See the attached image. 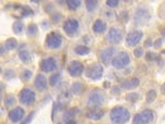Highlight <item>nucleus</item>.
Returning <instances> with one entry per match:
<instances>
[{
    "mask_svg": "<svg viewBox=\"0 0 165 124\" xmlns=\"http://www.w3.org/2000/svg\"><path fill=\"white\" fill-rule=\"evenodd\" d=\"M106 100V95L105 92L100 89H94L92 92L89 93L88 97V104L89 105H94V107H97V105L102 104Z\"/></svg>",
    "mask_w": 165,
    "mask_h": 124,
    "instance_id": "obj_3",
    "label": "nucleus"
},
{
    "mask_svg": "<svg viewBox=\"0 0 165 124\" xmlns=\"http://www.w3.org/2000/svg\"><path fill=\"white\" fill-rule=\"evenodd\" d=\"M64 31L66 32V34L68 35H73L75 34L77 31H78V28H79V23L76 19L74 18H70L67 19L65 22H64Z\"/></svg>",
    "mask_w": 165,
    "mask_h": 124,
    "instance_id": "obj_8",
    "label": "nucleus"
},
{
    "mask_svg": "<svg viewBox=\"0 0 165 124\" xmlns=\"http://www.w3.org/2000/svg\"><path fill=\"white\" fill-rule=\"evenodd\" d=\"M40 68L43 73H51V71H54L56 69V61L54 58L48 57L44 58L43 61L40 64Z\"/></svg>",
    "mask_w": 165,
    "mask_h": 124,
    "instance_id": "obj_10",
    "label": "nucleus"
},
{
    "mask_svg": "<svg viewBox=\"0 0 165 124\" xmlns=\"http://www.w3.org/2000/svg\"><path fill=\"white\" fill-rule=\"evenodd\" d=\"M68 73H70V76L73 77H78L80 76L84 71V66H82V64L78 61H74L68 65Z\"/></svg>",
    "mask_w": 165,
    "mask_h": 124,
    "instance_id": "obj_12",
    "label": "nucleus"
},
{
    "mask_svg": "<svg viewBox=\"0 0 165 124\" xmlns=\"http://www.w3.org/2000/svg\"><path fill=\"white\" fill-rule=\"evenodd\" d=\"M19 100L21 103L26 105H31L34 103L35 101V92L30 88H26L23 89L19 95Z\"/></svg>",
    "mask_w": 165,
    "mask_h": 124,
    "instance_id": "obj_7",
    "label": "nucleus"
},
{
    "mask_svg": "<svg viewBox=\"0 0 165 124\" xmlns=\"http://www.w3.org/2000/svg\"><path fill=\"white\" fill-rule=\"evenodd\" d=\"M74 51H75V53H76L77 55H87L89 53V51H90V50H89V47L88 46H86V45H78V46H76V47H75V50H74Z\"/></svg>",
    "mask_w": 165,
    "mask_h": 124,
    "instance_id": "obj_19",
    "label": "nucleus"
},
{
    "mask_svg": "<svg viewBox=\"0 0 165 124\" xmlns=\"http://www.w3.org/2000/svg\"><path fill=\"white\" fill-rule=\"evenodd\" d=\"M102 114H104L102 111H92L90 113H87V118L92 119V120H99L102 118Z\"/></svg>",
    "mask_w": 165,
    "mask_h": 124,
    "instance_id": "obj_24",
    "label": "nucleus"
},
{
    "mask_svg": "<svg viewBox=\"0 0 165 124\" xmlns=\"http://www.w3.org/2000/svg\"><path fill=\"white\" fill-rule=\"evenodd\" d=\"M138 98H139V95H138V93H129V95H127V97H126V99L129 100V101H135V100H138Z\"/></svg>",
    "mask_w": 165,
    "mask_h": 124,
    "instance_id": "obj_33",
    "label": "nucleus"
},
{
    "mask_svg": "<svg viewBox=\"0 0 165 124\" xmlns=\"http://www.w3.org/2000/svg\"><path fill=\"white\" fill-rule=\"evenodd\" d=\"M31 76H32V71H31V70L26 69V70H23L22 74H21V79H22L23 81H28V80L31 78Z\"/></svg>",
    "mask_w": 165,
    "mask_h": 124,
    "instance_id": "obj_28",
    "label": "nucleus"
},
{
    "mask_svg": "<svg viewBox=\"0 0 165 124\" xmlns=\"http://www.w3.org/2000/svg\"><path fill=\"white\" fill-rule=\"evenodd\" d=\"M145 57H146V59L148 61H154V59H156L157 58V56H156L154 53H152V52H149V53H146V55H145Z\"/></svg>",
    "mask_w": 165,
    "mask_h": 124,
    "instance_id": "obj_34",
    "label": "nucleus"
},
{
    "mask_svg": "<svg viewBox=\"0 0 165 124\" xmlns=\"http://www.w3.org/2000/svg\"><path fill=\"white\" fill-rule=\"evenodd\" d=\"M74 114H75V113H74V111H73V110H70V111H67V112H65V114H64V120H65V121H67V122L72 121V120H70V119L73 118V116H74Z\"/></svg>",
    "mask_w": 165,
    "mask_h": 124,
    "instance_id": "obj_32",
    "label": "nucleus"
},
{
    "mask_svg": "<svg viewBox=\"0 0 165 124\" xmlns=\"http://www.w3.org/2000/svg\"><path fill=\"white\" fill-rule=\"evenodd\" d=\"M143 54H144V53H143V48L137 47L135 50H134V55H135L137 57H141V56H142Z\"/></svg>",
    "mask_w": 165,
    "mask_h": 124,
    "instance_id": "obj_35",
    "label": "nucleus"
},
{
    "mask_svg": "<svg viewBox=\"0 0 165 124\" xmlns=\"http://www.w3.org/2000/svg\"><path fill=\"white\" fill-rule=\"evenodd\" d=\"M143 36V33L139 30H134V31H131L130 33H128L127 35V44L128 46H135L137 44H139V42L141 41V38Z\"/></svg>",
    "mask_w": 165,
    "mask_h": 124,
    "instance_id": "obj_9",
    "label": "nucleus"
},
{
    "mask_svg": "<svg viewBox=\"0 0 165 124\" xmlns=\"http://www.w3.org/2000/svg\"><path fill=\"white\" fill-rule=\"evenodd\" d=\"M46 46L48 48H52V50H57L62 46V43H63V38L58 33H55V32H52L48 35L46 38Z\"/></svg>",
    "mask_w": 165,
    "mask_h": 124,
    "instance_id": "obj_6",
    "label": "nucleus"
},
{
    "mask_svg": "<svg viewBox=\"0 0 165 124\" xmlns=\"http://www.w3.org/2000/svg\"><path fill=\"white\" fill-rule=\"evenodd\" d=\"M33 115H34V112H32L31 114L29 115L28 118H26V120H24V121H23L21 124H29V123H30V122H31V120H32V119H33Z\"/></svg>",
    "mask_w": 165,
    "mask_h": 124,
    "instance_id": "obj_37",
    "label": "nucleus"
},
{
    "mask_svg": "<svg viewBox=\"0 0 165 124\" xmlns=\"http://www.w3.org/2000/svg\"><path fill=\"white\" fill-rule=\"evenodd\" d=\"M19 58L23 63L28 64L29 62L31 61V55H30V53L28 51H21L19 53Z\"/></svg>",
    "mask_w": 165,
    "mask_h": 124,
    "instance_id": "obj_21",
    "label": "nucleus"
},
{
    "mask_svg": "<svg viewBox=\"0 0 165 124\" xmlns=\"http://www.w3.org/2000/svg\"><path fill=\"white\" fill-rule=\"evenodd\" d=\"M34 86L35 88L40 91H43V90L46 89V87H48V81H46V78H45L43 75H40L39 74L36 78H35V81H34Z\"/></svg>",
    "mask_w": 165,
    "mask_h": 124,
    "instance_id": "obj_16",
    "label": "nucleus"
},
{
    "mask_svg": "<svg viewBox=\"0 0 165 124\" xmlns=\"http://www.w3.org/2000/svg\"><path fill=\"white\" fill-rule=\"evenodd\" d=\"M13 32L17 33V34H19L21 32L23 31V23L21 21H16V22L13 23Z\"/></svg>",
    "mask_w": 165,
    "mask_h": 124,
    "instance_id": "obj_25",
    "label": "nucleus"
},
{
    "mask_svg": "<svg viewBox=\"0 0 165 124\" xmlns=\"http://www.w3.org/2000/svg\"><path fill=\"white\" fill-rule=\"evenodd\" d=\"M121 40H122V31L117 26L111 28L107 34V41L110 43H119Z\"/></svg>",
    "mask_w": 165,
    "mask_h": 124,
    "instance_id": "obj_11",
    "label": "nucleus"
},
{
    "mask_svg": "<svg viewBox=\"0 0 165 124\" xmlns=\"http://www.w3.org/2000/svg\"><path fill=\"white\" fill-rule=\"evenodd\" d=\"M8 116H9V120L12 123H18V122H20L24 118V110L22 108H19V107L14 108L13 110H11L9 112Z\"/></svg>",
    "mask_w": 165,
    "mask_h": 124,
    "instance_id": "obj_14",
    "label": "nucleus"
},
{
    "mask_svg": "<svg viewBox=\"0 0 165 124\" xmlns=\"http://www.w3.org/2000/svg\"><path fill=\"white\" fill-rule=\"evenodd\" d=\"M145 45L146 46H151V45H152V41H151V40H146V42H145Z\"/></svg>",
    "mask_w": 165,
    "mask_h": 124,
    "instance_id": "obj_40",
    "label": "nucleus"
},
{
    "mask_svg": "<svg viewBox=\"0 0 165 124\" xmlns=\"http://www.w3.org/2000/svg\"><path fill=\"white\" fill-rule=\"evenodd\" d=\"M67 124H77L75 121H70V122H67Z\"/></svg>",
    "mask_w": 165,
    "mask_h": 124,
    "instance_id": "obj_42",
    "label": "nucleus"
},
{
    "mask_svg": "<svg viewBox=\"0 0 165 124\" xmlns=\"http://www.w3.org/2000/svg\"><path fill=\"white\" fill-rule=\"evenodd\" d=\"M110 119L114 124H123L129 121L130 112L123 107H114L110 112Z\"/></svg>",
    "mask_w": 165,
    "mask_h": 124,
    "instance_id": "obj_1",
    "label": "nucleus"
},
{
    "mask_svg": "<svg viewBox=\"0 0 165 124\" xmlns=\"http://www.w3.org/2000/svg\"><path fill=\"white\" fill-rule=\"evenodd\" d=\"M66 3L70 10H76L80 6V1H78V0H68Z\"/></svg>",
    "mask_w": 165,
    "mask_h": 124,
    "instance_id": "obj_26",
    "label": "nucleus"
},
{
    "mask_svg": "<svg viewBox=\"0 0 165 124\" xmlns=\"http://www.w3.org/2000/svg\"><path fill=\"white\" fill-rule=\"evenodd\" d=\"M82 89H84V85H82V83H78V81L73 83V86H72V91H73V93H75V95H79L82 91Z\"/></svg>",
    "mask_w": 165,
    "mask_h": 124,
    "instance_id": "obj_22",
    "label": "nucleus"
},
{
    "mask_svg": "<svg viewBox=\"0 0 165 124\" xmlns=\"http://www.w3.org/2000/svg\"><path fill=\"white\" fill-rule=\"evenodd\" d=\"M60 79H61V74L55 73L50 77L48 81H50V85H51V86H56L57 83H58V81H60Z\"/></svg>",
    "mask_w": 165,
    "mask_h": 124,
    "instance_id": "obj_23",
    "label": "nucleus"
},
{
    "mask_svg": "<svg viewBox=\"0 0 165 124\" xmlns=\"http://www.w3.org/2000/svg\"><path fill=\"white\" fill-rule=\"evenodd\" d=\"M161 90H162V92L163 93H165V83L162 86V88H161Z\"/></svg>",
    "mask_w": 165,
    "mask_h": 124,
    "instance_id": "obj_41",
    "label": "nucleus"
},
{
    "mask_svg": "<svg viewBox=\"0 0 165 124\" xmlns=\"http://www.w3.org/2000/svg\"><path fill=\"white\" fill-rule=\"evenodd\" d=\"M92 29L94 31L97 32V33H101L106 30V23L105 21H102V20H96L95 23H94V26H92Z\"/></svg>",
    "mask_w": 165,
    "mask_h": 124,
    "instance_id": "obj_18",
    "label": "nucleus"
},
{
    "mask_svg": "<svg viewBox=\"0 0 165 124\" xmlns=\"http://www.w3.org/2000/svg\"><path fill=\"white\" fill-rule=\"evenodd\" d=\"M161 43H162V40H161V38H160V40H157V41H155V42H154V44H153V45H155L156 47H159L160 45H161Z\"/></svg>",
    "mask_w": 165,
    "mask_h": 124,
    "instance_id": "obj_39",
    "label": "nucleus"
},
{
    "mask_svg": "<svg viewBox=\"0 0 165 124\" xmlns=\"http://www.w3.org/2000/svg\"><path fill=\"white\" fill-rule=\"evenodd\" d=\"M154 119V112L150 109H145L142 112L134 115L133 124H150Z\"/></svg>",
    "mask_w": 165,
    "mask_h": 124,
    "instance_id": "obj_2",
    "label": "nucleus"
},
{
    "mask_svg": "<svg viewBox=\"0 0 165 124\" xmlns=\"http://www.w3.org/2000/svg\"><path fill=\"white\" fill-rule=\"evenodd\" d=\"M14 102H16L14 97L11 95H7L6 99H5V105H6V107H12V105L14 104Z\"/></svg>",
    "mask_w": 165,
    "mask_h": 124,
    "instance_id": "obj_27",
    "label": "nucleus"
},
{
    "mask_svg": "<svg viewBox=\"0 0 165 124\" xmlns=\"http://www.w3.org/2000/svg\"><path fill=\"white\" fill-rule=\"evenodd\" d=\"M3 46L6 48H8V50H13V48H16L17 46H18V43H17L16 38H8L6 42H5V44H3Z\"/></svg>",
    "mask_w": 165,
    "mask_h": 124,
    "instance_id": "obj_20",
    "label": "nucleus"
},
{
    "mask_svg": "<svg viewBox=\"0 0 165 124\" xmlns=\"http://www.w3.org/2000/svg\"><path fill=\"white\" fill-rule=\"evenodd\" d=\"M36 33H38V28H36V26H35V24H30L28 28V34L33 36V35H35Z\"/></svg>",
    "mask_w": 165,
    "mask_h": 124,
    "instance_id": "obj_31",
    "label": "nucleus"
},
{
    "mask_svg": "<svg viewBox=\"0 0 165 124\" xmlns=\"http://www.w3.org/2000/svg\"><path fill=\"white\" fill-rule=\"evenodd\" d=\"M134 19H135V22H137V23H144V22H146V21L150 19V12L146 9L139 8V9L135 11V14H134Z\"/></svg>",
    "mask_w": 165,
    "mask_h": 124,
    "instance_id": "obj_15",
    "label": "nucleus"
},
{
    "mask_svg": "<svg viewBox=\"0 0 165 124\" xmlns=\"http://www.w3.org/2000/svg\"><path fill=\"white\" fill-rule=\"evenodd\" d=\"M130 63V55L126 52H120L116 57L112 59V65L118 69H122L127 67Z\"/></svg>",
    "mask_w": 165,
    "mask_h": 124,
    "instance_id": "obj_5",
    "label": "nucleus"
},
{
    "mask_svg": "<svg viewBox=\"0 0 165 124\" xmlns=\"http://www.w3.org/2000/svg\"><path fill=\"white\" fill-rule=\"evenodd\" d=\"M116 52H117V50H116V47H114V46H108V47L104 48L102 51H100V55H99V56H100V59L105 64H108L114 56Z\"/></svg>",
    "mask_w": 165,
    "mask_h": 124,
    "instance_id": "obj_13",
    "label": "nucleus"
},
{
    "mask_svg": "<svg viewBox=\"0 0 165 124\" xmlns=\"http://www.w3.org/2000/svg\"><path fill=\"white\" fill-rule=\"evenodd\" d=\"M155 97H156V91L154 89H151L148 92V95H146V101L150 103V102H152L155 99Z\"/></svg>",
    "mask_w": 165,
    "mask_h": 124,
    "instance_id": "obj_30",
    "label": "nucleus"
},
{
    "mask_svg": "<svg viewBox=\"0 0 165 124\" xmlns=\"http://www.w3.org/2000/svg\"><path fill=\"white\" fill-rule=\"evenodd\" d=\"M102 74H104V67L101 64H95V65H90V66L86 69V76L92 80H98L101 78Z\"/></svg>",
    "mask_w": 165,
    "mask_h": 124,
    "instance_id": "obj_4",
    "label": "nucleus"
},
{
    "mask_svg": "<svg viewBox=\"0 0 165 124\" xmlns=\"http://www.w3.org/2000/svg\"><path fill=\"white\" fill-rule=\"evenodd\" d=\"M162 35L163 36H165V30H162Z\"/></svg>",
    "mask_w": 165,
    "mask_h": 124,
    "instance_id": "obj_43",
    "label": "nucleus"
},
{
    "mask_svg": "<svg viewBox=\"0 0 165 124\" xmlns=\"http://www.w3.org/2000/svg\"><path fill=\"white\" fill-rule=\"evenodd\" d=\"M118 3H119L118 0H109V1H107V6L110 7V8H112V7L118 6Z\"/></svg>",
    "mask_w": 165,
    "mask_h": 124,
    "instance_id": "obj_36",
    "label": "nucleus"
},
{
    "mask_svg": "<svg viewBox=\"0 0 165 124\" xmlns=\"http://www.w3.org/2000/svg\"><path fill=\"white\" fill-rule=\"evenodd\" d=\"M11 76H14V73H13V70H11V69L7 70L5 77H6V78H9V77H11Z\"/></svg>",
    "mask_w": 165,
    "mask_h": 124,
    "instance_id": "obj_38",
    "label": "nucleus"
},
{
    "mask_svg": "<svg viewBox=\"0 0 165 124\" xmlns=\"http://www.w3.org/2000/svg\"><path fill=\"white\" fill-rule=\"evenodd\" d=\"M85 5L88 11H94L95 8L97 7V5H98V2H97V1H86Z\"/></svg>",
    "mask_w": 165,
    "mask_h": 124,
    "instance_id": "obj_29",
    "label": "nucleus"
},
{
    "mask_svg": "<svg viewBox=\"0 0 165 124\" xmlns=\"http://www.w3.org/2000/svg\"><path fill=\"white\" fill-rule=\"evenodd\" d=\"M140 83V80L139 78H130V79H127L124 80L123 83H121V87L123 89H127V90H132L134 88H137L139 86Z\"/></svg>",
    "mask_w": 165,
    "mask_h": 124,
    "instance_id": "obj_17",
    "label": "nucleus"
}]
</instances>
